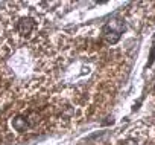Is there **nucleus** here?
Segmentation results:
<instances>
[{
	"mask_svg": "<svg viewBox=\"0 0 155 145\" xmlns=\"http://www.w3.org/2000/svg\"><path fill=\"white\" fill-rule=\"evenodd\" d=\"M12 127H14V130H17L20 133H25L31 127V124H29V121H28L26 116H15L12 119Z\"/></svg>",
	"mask_w": 155,
	"mask_h": 145,
	"instance_id": "obj_3",
	"label": "nucleus"
},
{
	"mask_svg": "<svg viewBox=\"0 0 155 145\" xmlns=\"http://www.w3.org/2000/svg\"><path fill=\"white\" fill-rule=\"evenodd\" d=\"M155 60V47L150 50V60H149V64H152V61Z\"/></svg>",
	"mask_w": 155,
	"mask_h": 145,
	"instance_id": "obj_5",
	"label": "nucleus"
},
{
	"mask_svg": "<svg viewBox=\"0 0 155 145\" xmlns=\"http://www.w3.org/2000/svg\"><path fill=\"white\" fill-rule=\"evenodd\" d=\"M123 31V25L120 20H111L108 25L104 26V38L110 43L114 44L120 40V34Z\"/></svg>",
	"mask_w": 155,
	"mask_h": 145,
	"instance_id": "obj_1",
	"label": "nucleus"
},
{
	"mask_svg": "<svg viewBox=\"0 0 155 145\" xmlns=\"http://www.w3.org/2000/svg\"><path fill=\"white\" fill-rule=\"evenodd\" d=\"M35 28V20L31 17H23L17 22V31L20 35H29Z\"/></svg>",
	"mask_w": 155,
	"mask_h": 145,
	"instance_id": "obj_2",
	"label": "nucleus"
},
{
	"mask_svg": "<svg viewBox=\"0 0 155 145\" xmlns=\"http://www.w3.org/2000/svg\"><path fill=\"white\" fill-rule=\"evenodd\" d=\"M122 145H138V143H137V140H134V139H128V140H125Z\"/></svg>",
	"mask_w": 155,
	"mask_h": 145,
	"instance_id": "obj_4",
	"label": "nucleus"
},
{
	"mask_svg": "<svg viewBox=\"0 0 155 145\" xmlns=\"http://www.w3.org/2000/svg\"><path fill=\"white\" fill-rule=\"evenodd\" d=\"M153 89H155V87H153Z\"/></svg>",
	"mask_w": 155,
	"mask_h": 145,
	"instance_id": "obj_6",
	"label": "nucleus"
}]
</instances>
